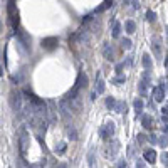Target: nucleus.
Masks as SVG:
<instances>
[{
    "label": "nucleus",
    "mask_w": 168,
    "mask_h": 168,
    "mask_svg": "<svg viewBox=\"0 0 168 168\" xmlns=\"http://www.w3.org/2000/svg\"><path fill=\"white\" fill-rule=\"evenodd\" d=\"M86 86H88V76H86L84 72H79V76H77V79H76V82H74L72 89L67 92L66 98H67V99L77 98V96H79V91H81L82 88H86Z\"/></svg>",
    "instance_id": "1"
},
{
    "label": "nucleus",
    "mask_w": 168,
    "mask_h": 168,
    "mask_svg": "<svg viewBox=\"0 0 168 168\" xmlns=\"http://www.w3.org/2000/svg\"><path fill=\"white\" fill-rule=\"evenodd\" d=\"M7 14H8V20H10L12 27L18 29V10L15 8V0H8L7 2Z\"/></svg>",
    "instance_id": "2"
},
{
    "label": "nucleus",
    "mask_w": 168,
    "mask_h": 168,
    "mask_svg": "<svg viewBox=\"0 0 168 168\" xmlns=\"http://www.w3.org/2000/svg\"><path fill=\"white\" fill-rule=\"evenodd\" d=\"M114 131H116V126H114L113 121H106V123L102 124L101 128H99V136H101L104 141H109L113 138Z\"/></svg>",
    "instance_id": "3"
},
{
    "label": "nucleus",
    "mask_w": 168,
    "mask_h": 168,
    "mask_svg": "<svg viewBox=\"0 0 168 168\" xmlns=\"http://www.w3.org/2000/svg\"><path fill=\"white\" fill-rule=\"evenodd\" d=\"M10 104H12V109L15 111V114L22 116L24 113V102H22V94L20 92H12L10 94Z\"/></svg>",
    "instance_id": "4"
},
{
    "label": "nucleus",
    "mask_w": 168,
    "mask_h": 168,
    "mask_svg": "<svg viewBox=\"0 0 168 168\" xmlns=\"http://www.w3.org/2000/svg\"><path fill=\"white\" fill-rule=\"evenodd\" d=\"M150 45H151V51H153L155 57L156 59H161L163 55V40H161L160 35H153L150 40Z\"/></svg>",
    "instance_id": "5"
},
{
    "label": "nucleus",
    "mask_w": 168,
    "mask_h": 168,
    "mask_svg": "<svg viewBox=\"0 0 168 168\" xmlns=\"http://www.w3.org/2000/svg\"><path fill=\"white\" fill-rule=\"evenodd\" d=\"M151 86V77H150V69H146L145 72H143V76H141V81H139V84H138V91H139V94H143L145 96L146 94V89Z\"/></svg>",
    "instance_id": "6"
},
{
    "label": "nucleus",
    "mask_w": 168,
    "mask_h": 168,
    "mask_svg": "<svg viewBox=\"0 0 168 168\" xmlns=\"http://www.w3.org/2000/svg\"><path fill=\"white\" fill-rule=\"evenodd\" d=\"M27 146H29V133L25 129L20 131V138H18V148H20V155L25 156L27 153Z\"/></svg>",
    "instance_id": "7"
},
{
    "label": "nucleus",
    "mask_w": 168,
    "mask_h": 168,
    "mask_svg": "<svg viewBox=\"0 0 168 168\" xmlns=\"http://www.w3.org/2000/svg\"><path fill=\"white\" fill-rule=\"evenodd\" d=\"M57 44H59L57 37H45V39L40 40V45H42V49H45V51H54V49L57 47Z\"/></svg>",
    "instance_id": "8"
},
{
    "label": "nucleus",
    "mask_w": 168,
    "mask_h": 168,
    "mask_svg": "<svg viewBox=\"0 0 168 168\" xmlns=\"http://www.w3.org/2000/svg\"><path fill=\"white\" fill-rule=\"evenodd\" d=\"M118 150H119V143L116 141V139H111V145L106 146V158H114L118 153Z\"/></svg>",
    "instance_id": "9"
},
{
    "label": "nucleus",
    "mask_w": 168,
    "mask_h": 168,
    "mask_svg": "<svg viewBox=\"0 0 168 168\" xmlns=\"http://www.w3.org/2000/svg\"><path fill=\"white\" fill-rule=\"evenodd\" d=\"M15 34H17L18 40H20V44L25 47V51H30V39H29V35H27L25 32H22L20 29H15Z\"/></svg>",
    "instance_id": "10"
},
{
    "label": "nucleus",
    "mask_w": 168,
    "mask_h": 168,
    "mask_svg": "<svg viewBox=\"0 0 168 168\" xmlns=\"http://www.w3.org/2000/svg\"><path fill=\"white\" fill-rule=\"evenodd\" d=\"M153 101L163 102L165 101V88L163 86H155L153 88Z\"/></svg>",
    "instance_id": "11"
},
{
    "label": "nucleus",
    "mask_w": 168,
    "mask_h": 168,
    "mask_svg": "<svg viewBox=\"0 0 168 168\" xmlns=\"http://www.w3.org/2000/svg\"><path fill=\"white\" fill-rule=\"evenodd\" d=\"M102 55L106 61H114V51L109 42H104V45H102Z\"/></svg>",
    "instance_id": "12"
},
{
    "label": "nucleus",
    "mask_w": 168,
    "mask_h": 168,
    "mask_svg": "<svg viewBox=\"0 0 168 168\" xmlns=\"http://www.w3.org/2000/svg\"><path fill=\"white\" fill-rule=\"evenodd\" d=\"M143 158H145V160L148 161V163L153 165L155 161H156V151H155L153 148H148V150L143 151Z\"/></svg>",
    "instance_id": "13"
},
{
    "label": "nucleus",
    "mask_w": 168,
    "mask_h": 168,
    "mask_svg": "<svg viewBox=\"0 0 168 168\" xmlns=\"http://www.w3.org/2000/svg\"><path fill=\"white\" fill-rule=\"evenodd\" d=\"M141 124L145 129H151L153 128V118L150 114H141Z\"/></svg>",
    "instance_id": "14"
},
{
    "label": "nucleus",
    "mask_w": 168,
    "mask_h": 168,
    "mask_svg": "<svg viewBox=\"0 0 168 168\" xmlns=\"http://www.w3.org/2000/svg\"><path fill=\"white\" fill-rule=\"evenodd\" d=\"M133 108H135V113L136 116H141L143 114V108H145V102H143V99H135V102H133Z\"/></svg>",
    "instance_id": "15"
},
{
    "label": "nucleus",
    "mask_w": 168,
    "mask_h": 168,
    "mask_svg": "<svg viewBox=\"0 0 168 168\" xmlns=\"http://www.w3.org/2000/svg\"><path fill=\"white\" fill-rule=\"evenodd\" d=\"M111 35H113V39H119V35H121V24L118 22V20H114V22H113V30H111Z\"/></svg>",
    "instance_id": "16"
},
{
    "label": "nucleus",
    "mask_w": 168,
    "mask_h": 168,
    "mask_svg": "<svg viewBox=\"0 0 168 168\" xmlns=\"http://www.w3.org/2000/svg\"><path fill=\"white\" fill-rule=\"evenodd\" d=\"M96 92H98V94H102V92H104V81L99 76V72H98V76H96Z\"/></svg>",
    "instance_id": "17"
},
{
    "label": "nucleus",
    "mask_w": 168,
    "mask_h": 168,
    "mask_svg": "<svg viewBox=\"0 0 168 168\" xmlns=\"http://www.w3.org/2000/svg\"><path fill=\"white\" fill-rule=\"evenodd\" d=\"M116 104H118V101H116V98H114V96H108V98H106V108L109 111L116 109Z\"/></svg>",
    "instance_id": "18"
},
{
    "label": "nucleus",
    "mask_w": 168,
    "mask_h": 168,
    "mask_svg": "<svg viewBox=\"0 0 168 168\" xmlns=\"http://www.w3.org/2000/svg\"><path fill=\"white\" fill-rule=\"evenodd\" d=\"M141 64H143V67H145V69H151V67H153V62H151L150 54H143Z\"/></svg>",
    "instance_id": "19"
},
{
    "label": "nucleus",
    "mask_w": 168,
    "mask_h": 168,
    "mask_svg": "<svg viewBox=\"0 0 168 168\" xmlns=\"http://www.w3.org/2000/svg\"><path fill=\"white\" fill-rule=\"evenodd\" d=\"M111 82H113L114 86H121V84L126 82V76H124V74H118L116 77H113V79H111Z\"/></svg>",
    "instance_id": "20"
},
{
    "label": "nucleus",
    "mask_w": 168,
    "mask_h": 168,
    "mask_svg": "<svg viewBox=\"0 0 168 168\" xmlns=\"http://www.w3.org/2000/svg\"><path fill=\"white\" fill-rule=\"evenodd\" d=\"M124 29H126V32H128V34H135L136 32V24L133 22V20H126Z\"/></svg>",
    "instance_id": "21"
},
{
    "label": "nucleus",
    "mask_w": 168,
    "mask_h": 168,
    "mask_svg": "<svg viewBox=\"0 0 168 168\" xmlns=\"http://www.w3.org/2000/svg\"><path fill=\"white\" fill-rule=\"evenodd\" d=\"M66 148H67V145L64 141H61V143H57V145H55V148H54V151L57 155H64L66 153Z\"/></svg>",
    "instance_id": "22"
},
{
    "label": "nucleus",
    "mask_w": 168,
    "mask_h": 168,
    "mask_svg": "<svg viewBox=\"0 0 168 168\" xmlns=\"http://www.w3.org/2000/svg\"><path fill=\"white\" fill-rule=\"evenodd\" d=\"M111 5H113V0H104V2H102V5H99V7L96 8V14H98V12H104L106 8H109Z\"/></svg>",
    "instance_id": "23"
},
{
    "label": "nucleus",
    "mask_w": 168,
    "mask_h": 168,
    "mask_svg": "<svg viewBox=\"0 0 168 168\" xmlns=\"http://www.w3.org/2000/svg\"><path fill=\"white\" fill-rule=\"evenodd\" d=\"M116 113H119V114H123V113H126V102L124 101H118V104H116Z\"/></svg>",
    "instance_id": "24"
},
{
    "label": "nucleus",
    "mask_w": 168,
    "mask_h": 168,
    "mask_svg": "<svg viewBox=\"0 0 168 168\" xmlns=\"http://www.w3.org/2000/svg\"><path fill=\"white\" fill-rule=\"evenodd\" d=\"M146 20H148V22H155V20H156V14H155L153 10H148L146 12Z\"/></svg>",
    "instance_id": "25"
},
{
    "label": "nucleus",
    "mask_w": 168,
    "mask_h": 168,
    "mask_svg": "<svg viewBox=\"0 0 168 168\" xmlns=\"http://www.w3.org/2000/svg\"><path fill=\"white\" fill-rule=\"evenodd\" d=\"M121 47H123V49H129V47H131V40H129V39H121Z\"/></svg>",
    "instance_id": "26"
},
{
    "label": "nucleus",
    "mask_w": 168,
    "mask_h": 168,
    "mask_svg": "<svg viewBox=\"0 0 168 168\" xmlns=\"http://www.w3.org/2000/svg\"><path fill=\"white\" fill-rule=\"evenodd\" d=\"M67 133H69V138H71V139H77V131L72 128V126L67 129Z\"/></svg>",
    "instance_id": "27"
},
{
    "label": "nucleus",
    "mask_w": 168,
    "mask_h": 168,
    "mask_svg": "<svg viewBox=\"0 0 168 168\" xmlns=\"http://www.w3.org/2000/svg\"><path fill=\"white\" fill-rule=\"evenodd\" d=\"M148 141H150L151 145H156V143H160V139H158V136H156V135H151L150 138H148Z\"/></svg>",
    "instance_id": "28"
},
{
    "label": "nucleus",
    "mask_w": 168,
    "mask_h": 168,
    "mask_svg": "<svg viewBox=\"0 0 168 168\" xmlns=\"http://www.w3.org/2000/svg\"><path fill=\"white\" fill-rule=\"evenodd\" d=\"M136 141H138L139 145H143V143L146 141V136L145 135H138V136H136Z\"/></svg>",
    "instance_id": "29"
},
{
    "label": "nucleus",
    "mask_w": 168,
    "mask_h": 168,
    "mask_svg": "<svg viewBox=\"0 0 168 168\" xmlns=\"http://www.w3.org/2000/svg\"><path fill=\"white\" fill-rule=\"evenodd\" d=\"M161 161H163V165L168 166V153L166 151H163V155H161Z\"/></svg>",
    "instance_id": "30"
},
{
    "label": "nucleus",
    "mask_w": 168,
    "mask_h": 168,
    "mask_svg": "<svg viewBox=\"0 0 168 168\" xmlns=\"http://www.w3.org/2000/svg\"><path fill=\"white\" fill-rule=\"evenodd\" d=\"M160 145L163 146V148H165V146H168V138H166V136H161V139H160Z\"/></svg>",
    "instance_id": "31"
},
{
    "label": "nucleus",
    "mask_w": 168,
    "mask_h": 168,
    "mask_svg": "<svg viewBox=\"0 0 168 168\" xmlns=\"http://www.w3.org/2000/svg\"><path fill=\"white\" fill-rule=\"evenodd\" d=\"M145 158H143V160H136V166H139V168H143V166H146V165H145Z\"/></svg>",
    "instance_id": "32"
},
{
    "label": "nucleus",
    "mask_w": 168,
    "mask_h": 168,
    "mask_svg": "<svg viewBox=\"0 0 168 168\" xmlns=\"http://www.w3.org/2000/svg\"><path fill=\"white\" fill-rule=\"evenodd\" d=\"M131 7L133 8H139V0H131Z\"/></svg>",
    "instance_id": "33"
},
{
    "label": "nucleus",
    "mask_w": 168,
    "mask_h": 168,
    "mask_svg": "<svg viewBox=\"0 0 168 168\" xmlns=\"http://www.w3.org/2000/svg\"><path fill=\"white\" fill-rule=\"evenodd\" d=\"M118 168H123V166H126V160H119L118 161V165H116Z\"/></svg>",
    "instance_id": "34"
},
{
    "label": "nucleus",
    "mask_w": 168,
    "mask_h": 168,
    "mask_svg": "<svg viewBox=\"0 0 168 168\" xmlns=\"http://www.w3.org/2000/svg\"><path fill=\"white\" fill-rule=\"evenodd\" d=\"M161 121H163L165 124H168V114H161Z\"/></svg>",
    "instance_id": "35"
},
{
    "label": "nucleus",
    "mask_w": 168,
    "mask_h": 168,
    "mask_svg": "<svg viewBox=\"0 0 168 168\" xmlns=\"http://www.w3.org/2000/svg\"><path fill=\"white\" fill-rule=\"evenodd\" d=\"M161 114H168V106H163V108H161Z\"/></svg>",
    "instance_id": "36"
},
{
    "label": "nucleus",
    "mask_w": 168,
    "mask_h": 168,
    "mask_svg": "<svg viewBox=\"0 0 168 168\" xmlns=\"http://www.w3.org/2000/svg\"><path fill=\"white\" fill-rule=\"evenodd\" d=\"M163 131H165V133H168V124H166V126H163Z\"/></svg>",
    "instance_id": "37"
},
{
    "label": "nucleus",
    "mask_w": 168,
    "mask_h": 168,
    "mask_svg": "<svg viewBox=\"0 0 168 168\" xmlns=\"http://www.w3.org/2000/svg\"><path fill=\"white\" fill-rule=\"evenodd\" d=\"M166 37H168V25H166Z\"/></svg>",
    "instance_id": "38"
}]
</instances>
